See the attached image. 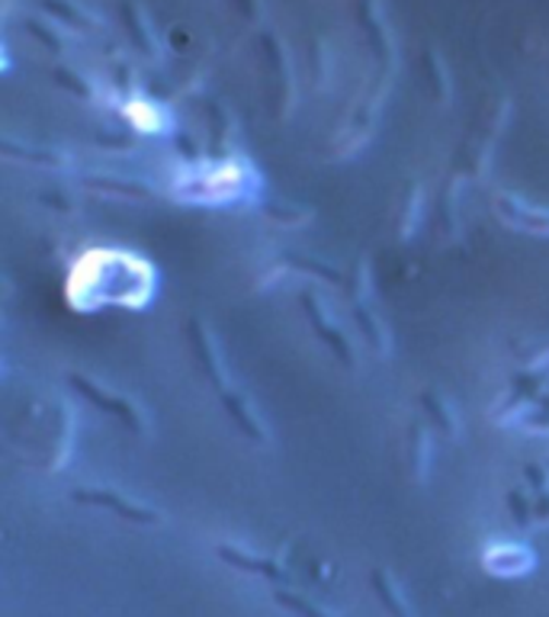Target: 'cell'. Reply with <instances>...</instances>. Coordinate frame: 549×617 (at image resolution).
<instances>
[{
    "label": "cell",
    "mask_w": 549,
    "mask_h": 617,
    "mask_svg": "<svg viewBox=\"0 0 549 617\" xmlns=\"http://www.w3.org/2000/svg\"><path fill=\"white\" fill-rule=\"evenodd\" d=\"M74 499H77V502H87V506L110 508L119 518H129V521H139V524H158V521H162V514H158L155 508L142 506V502H135V499H126V496H119V493H112V489H77Z\"/></svg>",
    "instance_id": "7a4b0ae2"
},
{
    "label": "cell",
    "mask_w": 549,
    "mask_h": 617,
    "mask_svg": "<svg viewBox=\"0 0 549 617\" xmlns=\"http://www.w3.org/2000/svg\"><path fill=\"white\" fill-rule=\"evenodd\" d=\"M370 582H373V592H377V598L385 605V612L392 617H411V608H408V602L402 598V592L395 589V582H392V576L385 572V569H377L373 576H370Z\"/></svg>",
    "instance_id": "8992f818"
},
{
    "label": "cell",
    "mask_w": 549,
    "mask_h": 617,
    "mask_svg": "<svg viewBox=\"0 0 549 617\" xmlns=\"http://www.w3.org/2000/svg\"><path fill=\"white\" fill-rule=\"evenodd\" d=\"M274 602L276 605H283V608H289V612H296L299 617H329L319 605H312V602H306L302 595H296V592H274Z\"/></svg>",
    "instance_id": "52a82bcc"
},
{
    "label": "cell",
    "mask_w": 549,
    "mask_h": 617,
    "mask_svg": "<svg viewBox=\"0 0 549 617\" xmlns=\"http://www.w3.org/2000/svg\"><path fill=\"white\" fill-rule=\"evenodd\" d=\"M222 402H225V408H228V415L251 435V441H267V431H264V425H261V418H258V412L251 408V402L244 399V395L238 393L235 387L231 390H222Z\"/></svg>",
    "instance_id": "3957f363"
},
{
    "label": "cell",
    "mask_w": 549,
    "mask_h": 617,
    "mask_svg": "<svg viewBox=\"0 0 549 617\" xmlns=\"http://www.w3.org/2000/svg\"><path fill=\"white\" fill-rule=\"evenodd\" d=\"M302 306H306V316L312 319V325L319 329V335L325 337L331 347H334V351L341 354V360H344V364H354L350 344H347V341H344V335L337 332V325H331L329 316H325V309L319 306V299H315V296H302Z\"/></svg>",
    "instance_id": "277c9868"
},
{
    "label": "cell",
    "mask_w": 549,
    "mask_h": 617,
    "mask_svg": "<svg viewBox=\"0 0 549 617\" xmlns=\"http://www.w3.org/2000/svg\"><path fill=\"white\" fill-rule=\"evenodd\" d=\"M219 560L228 562V566H238V569H244V572H261V576H267V579H286V569L283 566H276L271 560H261V557H251V554H244V550H238V547H219Z\"/></svg>",
    "instance_id": "5b68a950"
},
{
    "label": "cell",
    "mask_w": 549,
    "mask_h": 617,
    "mask_svg": "<svg viewBox=\"0 0 549 617\" xmlns=\"http://www.w3.org/2000/svg\"><path fill=\"white\" fill-rule=\"evenodd\" d=\"M71 383L81 390V393L87 395L91 402H97V405H104L107 412H112L116 418H122L132 431H139V435H145L148 431V422H145V412L132 402V399H126V395H112L107 393L100 383H94V380H87L84 373H71Z\"/></svg>",
    "instance_id": "6da1fadb"
},
{
    "label": "cell",
    "mask_w": 549,
    "mask_h": 617,
    "mask_svg": "<svg viewBox=\"0 0 549 617\" xmlns=\"http://www.w3.org/2000/svg\"><path fill=\"white\" fill-rule=\"evenodd\" d=\"M425 405L431 408V415L438 418L440 428H443L446 435H456V431H460V425H456V418H453V415L446 412V405H443L440 399H434V395H425Z\"/></svg>",
    "instance_id": "ba28073f"
}]
</instances>
